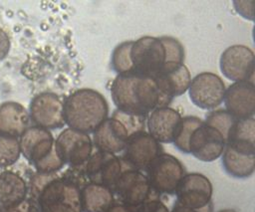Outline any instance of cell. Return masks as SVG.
<instances>
[{
  "instance_id": "1",
  "label": "cell",
  "mask_w": 255,
  "mask_h": 212,
  "mask_svg": "<svg viewBox=\"0 0 255 212\" xmlns=\"http://www.w3.org/2000/svg\"><path fill=\"white\" fill-rule=\"evenodd\" d=\"M111 96L118 110L138 116H147L155 108L171 103L161 95L153 79L136 75L117 76Z\"/></svg>"
},
{
  "instance_id": "2",
  "label": "cell",
  "mask_w": 255,
  "mask_h": 212,
  "mask_svg": "<svg viewBox=\"0 0 255 212\" xmlns=\"http://www.w3.org/2000/svg\"><path fill=\"white\" fill-rule=\"evenodd\" d=\"M130 62L133 75L154 79L165 66L184 64V48L170 36H143L132 41Z\"/></svg>"
},
{
  "instance_id": "3",
  "label": "cell",
  "mask_w": 255,
  "mask_h": 212,
  "mask_svg": "<svg viewBox=\"0 0 255 212\" xmlns=\"http://www.w3.org/2000/svg\"><path fill=\"white\" fill-rule=\"evenodd\" d=\"M30 195L40 212H83L80 189L59 172H37L30 182Z\"/></svg>"
},
{
  "instance_id": "4",
  "label": "cell",
  "mask_w": 255,
  "mask_h": 212,
  "mask_svg": "<svg viewBox=\"0 0 255 212\" xmlns=\"http://www.w3.org/2000/svg\"><path fill=\"white\" fill-rule=\"evenodd\" d=\"M109 115V105L104 96L93 89H80L64 102V117L69 128L93 133Z\"/></svg>"
},
{
  "instance_id": "5",
  "label": "cell",
  "mask_w": 255,
  "mask_h": 212,
  "mask_svg": "<svg viewBox=\"0 0 255 212\" xmlns=\"http://www.w3.org/2000/svg\"><path fill=\"white\" fill-rule=\"evenodd\" d=\"M146 116L132 115L116 109L94 132L96 150L118 154L122 152L131 135L145 130Z\"/></svg>"
},
{
  "instance_id": "6",
  "label": "cell",
  "mask_w": 255,
  "mask_h": 212,
  "mask_svg": "<svg viewBox=\"0 0 255 212\" xmlns=\"http://www.w3.org/2000/svg\"><path fill=\"white\" fill-rule=\"evenodd\" d=\"M19 143L21 153L37 172L55 173L65 166L56 152L55 138L50 130L39 126L28 127Z\"/></svg>"
},
{
  "instance_id": "7",
  "label": "cell",
  "mask_w": 255,
  "mask_h": 212,
  "mask_svg": "<svg viewBox=\"0 0 255 212\" xmlns=\"http://www.w3.org/2000/svg\"><path fill=\"white\" fill-rule=\"evenodd\" d=\"M144 173L152 189L161 196L175 195L186 171L178 158L162 152L148 165Z\"/></svg>"
},
{
  "instance_id": "8",
  "label": "cell",
  "mask_w": 255,
  "mask_h": 212,
  "mask_svg": "<svg viewBox=\"0 0 255 212\" xmlns=\"http://www.w3.org/2000/svg\"><path fill=\"white\" fill-rule=\"evenodd\" d=\"M116 202L133 207L153 199H160L150 186L143 171L128 168L125 170L112 189Z\"/></svg>"
},
{
  "instance_id": "9",
  "label": "cell",
  "mask_w": 255,
  "mask_h": 212,
  "mask_svg": "<svg viewBox=\"0 0 255 212\" xmlns=\"http://www.w3.org/2000/svg\"><path fill=\"white\" fill-rule=\"evenodd\" d=\"M212 194L209 178L198 172L186 173L175 192V203L196 212H212Z\"/></svg>"
},
{
  "instance_id": "10",
  "label": "cell",
  "mask_w": 255,
  "mask_h": 212,
  "mask_svg": "<svg viewBox=\"0 0 255 212\" xmlns=\"http://www.w3.org/2000/svg\"><path fill=\"white\" fill-rule=\"evenodd\" d=\"M128 168L130 167L121 156L96 149L85 163L89 182L101 184L110 189H113L120 175Z\"/></svg>"
},
{
  "instance_id": "11",
  "label": "cell",
  "mask_w": 255,
  "mask_h": 212,
  "mask_svg": "<svg viewBox=\"0 0 255 212\" xmlns=\"http://www.w3.org/2000/svg\"><path fill=\"white\" fill-rule=\"evenodd\" d=\"M225 90V84L218 75L203 72L191 79L187 92L195 106L211 110L223 103Z\"/></svg>"
},
{
  "instance_id": "12",
  "label": "cell",
  "mask_w": 255,
  "mask_h": 212,
  "mask_svg": "<svg viewBox=\"0 0 255 212\" xmlns=\"http://www.w3.org/2000/svg\"><path fill=\"white\" fill-rule=\"evenodd\" d=\"M55 148L59 158L65 165H83L94 151L89 134L71 128H65L55 139Z\"/></svg>"
},
{
  "instance_id": "13",
  "label": "cell",
  "mask_w": 255,
  "mask_h": 212,
  "mask_svg": "<svg viewBox=\"0 0 255 212\" xmlns=\"http://www.w3.org/2000/svg\"><path fill=\"white\" fill-rule=\"evenodd\" d=\"M221 73L235 82L252 81L255 71L253 51L244 45H232L226 48L219 59Z\"/></svg>"
},
{
  "instance_id": "14",
  "label": "cell",
  "mask_w": 255,
  "mask_h": 212,
  "mask_svg": "<svg viewBox=\"0 0 255 212\" xmlns=\"http://www.w3.org/2000/svg\"><path fill=\"white\" fill-rule=\"evenodd\" d=\"M122 152L121 157L130 168L144 172L148 165L163 152V147L144 130L131 135Z\"/></svg>"
},
{
  "instance_id": "15",
  "label": "cell",
  "mask_w": 255,
  "mask_h": 212,
  "mask_svg": "<svg viewBox=\"0 0 255 212\" xmlns=\"http://www.w3.org/2000/svg\"><path fill=\"white\" fill-rule=\"evenodd\" d=\"M30 117L36 126L45 129H58L66 125L64 102L52 93L36 96L30 105Z\"/></svg>"
},
{
  "instance_id": "16",
  "label": "cell",
  "mask_w": 255,
  "mask_h": 212,
  "mask_svg": "<svg viewBox=\"0 0 255 212\" xmlns=\"http://www.w3.org/2000/svg\"><path fill=\"white\" fill-rule=\"evenodd\" d=\"M224 147V135L204 121L193 130L188 142L189 153L203 162H211L218 159Z\"/></svg>"
},
{
  "instance_id": "17",
  "label": "cell",
  "mask_w": 255,
  "mask_h": 212,
  "mask_svg": "<svg viewBox=\"0 0 255 212\" xmlns=\"http://www.w3.org/2000/svg\"><path fill=\"white\" fill-rule=\"evenodd\" d=\"M225 110L235 119L254 117L255 86L252 81L235 82L225 90Z\"/></svg>"
},
{
  "instance_id": "18",
  "label": "cell",
  "mask_w": 255,
  "mask_h": 212,
  "mask_svg": "<svg viewBox=\"0 0 255 212\" xmlns=\"http://www.w3.org/2000/svg\"><path fill=\"white\" fill-rule=\"evenodd\" d=\"M181 117L172 107L155 108L146 117V132L159 143H172Z\"/></svg>"
},
{
  "instance_id": "19",
  "label": "cell",
  "mask_w": 255,
  "mask_h": 212,
  "mask_svg": "<svg viewBox=\"0 0 255 212\" xmlns=\"http://www.w3.org/2000/svg\"><path fill=\"white\" fill-rule=\"evenodd\" d=\"M153 80L161 95L171 102L174 98L187 92L191 76L184 64L168 65Z\"/></svg>"
},
{
  "instance_id": "20",
  "label": "cell",
  "mask_w": 255,
  "mask_h": 212,
  "mask_svg": "<svg viewBox=\"0 0 255 212\" xmlns=\"http://www.w3.org/2000/svg\"><path fill=\"white\" fill-rule=\"evenodd\" d=\"M29 114L20 104L8 102L0 106V135L21 136L28 128Z\"/></svg>"
},
{
  "instance_id": "21",
  "label": "cell",
  "mask_w": 255,
  "mask_h": 212,
  "mask_svg": "<svg viewBox=\"0 0 255 212\" xmlns=\"http://www.w3.org/2000/svg\"><path fill=\"white\" fill-rule=\"evenodd\" d=\"M225 145L237 151L255 154V119H236L229 128Z\"/></svg>"
},
{
  "instance_id": "22",
  "label": "cell",
  "mask_w": 255,
  "mask_h": 212,
  "mask_svg": "<svg viewBox=\"0 0 255 212\" xmlns=\"http://www.w3.org/2000/svg\"><path fill=\"white\" fill-rule=\"evenodd\" d=\"M83 212H107L115 203V196L107 186L89 183L80 190Z\"/></svg>"
},
{
  "instance_id": "23",
  "label": "cell",
  "mask_w": 255,
  "mask_h": 212,
  "mask_svg": "<svg viewBox=\"0 0 255 212\" xmlns=\"http://www.w3.org/2000/svg\"><path fill=\"white\" fill-rule=\"evenodd\" d=\"M220 157L224 171L233 178L246 179L255 171V154L243 153L225 145Z\"/></svg>"
},
{
  "instance_id": "24",
  "label": "cell",
  "mask_w": 255,
  "mask_h": 212,
  "mask_svg": "<svg viewBox=\"0 0 255 212\" xmlns=\"http://www.w3.org/2000/svg\"><path fill=\"white\" fill-rule=\"evenodd\" d=\"M28 193L25 180L15 172L0 173V207H13L23 202Z\"/></svg>"
},
{
  "instance_id": "25",
  "label": "cell",
  "mask_w": 255,
  "mask_h": 212,
  "mask_svg": "<svg viewBox=\"0 0 255 212\" xmlns=\"http://www.w3.org/2000/svg\"><path fill=\"white\" fill-rule=\"evenodd\" d=\"M132 41H125L120 43L113 51L111 58L112 69L117 73V76L133 75L132 65L130 62V47Z\"/></svg>"
},
{
  "instance_id": "26",
  "label": "cell",
  "mask_w": 255,
  "mask_h": 212,
  "mask_svg": "<svg viewBox=\"0 0 255 212\" xmlns=\"http://www.w3.org/2000/svg\"><path fill=\"white\" fill-rule=\"evenodd\" d=\"M202 122L203 120L197 116L189 115V116L181 117L174 135L173 142H172L179 151L183 153H189V150H188L189 138L193 130L197 126H199Z\"/></svg>"
},
{
  "instance_id": "27",
  "label": "cell",
  "mask_w": 255,
  "mask_h": 212,
  "mask_svg": "<svg viewBox=\"0 0 255 212\" xmlns=\"http://www.w3.org/2000/svg\"><path fill=\"white\" fill-rule=\"evenodd\" d=\"M20 154V143L17 137L0 135V166L15 163Z\"/></svg>"
},
{
  "instance_id": "28",
  "label": "cell",
  "mask_w": 255,
  "mask_h": 212,
  "mask_svg": "<svg viewBox=\"0 0 255 212\" xmlns=\"http://www.w3.org/2000/svg\"><path fill=\"white\" fill-rule=\"evenodd\" d=\"M235 120L236 119L225 109H215L209 111L206 115L205 120L203 121L206 124L218 129L226 139L227 132Z\"/></svg>"
},
{
  "instance_id": "29",
  "label": "cell",
  "mask_w": 255,
  "mask_h": 212,
  "mask_svg": "<svg viewBox=\"0 0 255 212\" xmlns=\"http://www.w3.org/2000/svg\"><path fill=\"white\" fill-rule=\"evenodd\" d=\"M62 178L66 181L72 183L80 190L87 184H89V180L85 170V164L79 166H68L63 172L60 173Z\"/></svg>"
},
{
  "instance_id": "30",
  "label": "cell",
  "mask_w": 255,
  "mask_h": 212,
  "mask_svg": "<svg viewBox=\"0 0 255 212\" xmlns=\"http://www.w3.org/2000/svg\"><path fill=\"white\" fill-rule=\"evenodd\" d=\"M232 5L236 13L242 18L249 21H254L255 0H235L232 1Z\"/></svg>"
},
{
  "instance_id": "31",
  "label": "cell",
  "mask_w": 255,
  "mask_h": 212,
  "mask_svg": "<svg viewBox=\"0 0 255 212\" xmlns=\"http://www.w3.org/2000/svg\"><path fill=\"white\" fill-rule=\"evenodd\" d=\"M131 210L132 212H169V209L161 199L146 201L142 204L131 207Z\"/></svg>"
},
{
  "instance_id": "32",
  "label": "cell",
  "mask_w": 255,
  "mask_h": 212,
  "mask_svg": "<svg viewBox=\"0 0 255 212\" xmlns=\"http://www.w3.org/2000/svg\"><path fill=\"white\" fill-rule=\"evenodd\" d=\"M0 212H40L38 209V206L36 203L29 199H25L23 202L20 204L13 206V207H8V208H2L0 207Z\"/></svg>"
},
{
  "instance_id": "33",
  "label": "cell",
  "mask_w": 255,
  "mask_h": 212,
  "mask_svg": "<svg viewBox=\"0 0 255 212\" xmlns=\"http://www.w3.org/2000/svg\"><path fill=\"white\" fill-rule=\"evenodd\" d=\"M10 49V40L7 34L0 29V60L6 57Z\"/></svg>"
},
{
  "instance_id": "34",
  "label": "cell",
  "mask_w": 255,
  "mask_h": 212,
  "mask_svg": "<svg viewBox=\"0 0 255 212\" xmlns=\"http://www.w3.org/2000/svg\"><path fill=\"white\" fill-rule=\"evenodd\" d=\"M107 212H132L131 207L116 202Z\"/></svg>"
},
{
  "instance_id": "35",
  "label": "cell",
  "mask_w": 255,
  "mask_h": 212,
  "mask_svg": "<svg viewBox=\"0 0 255 212\" xmlns=\"http://www.w3.org/2000/svg\"><path fill=\"white\" fill-rule=\"evenodd\" d=\"M169 212H196L195 210H192L190 208H187V207H184V206H181L177 203H174L173 207L171 208V210H169Z\"/></svg>"
},
{
  "instance_id": "36",
  "label": "cell",
  "mask_w": 255,
  "mask_h": 212,
  "mask_svg": "<svg viewBox=\"0 0 255 212\" xmlns=\"http://www.w3.org/2000/svg\"><path fill=\"white\" fill-rule=\"evenodd\" d=\"M217 212H238V211H236V210H234V209L226 208V209H221V210H219V211H217Z\"/></svg>"
}]
</instances>
